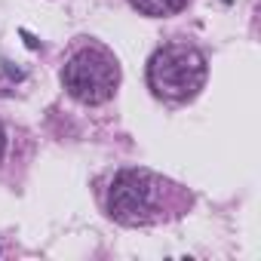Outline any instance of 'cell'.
I'll use <instances>...</instances> for the list:
<instances>
[{
    "label": "cell",
    "mask_w": 261,
    "mask_h": 261,
    "mask_svg": "<svg viewBox=\"0 0 261 261\" xmlns=\"http://www.w3.org/2000/svg\"><path fill=\"white\" fill-rule=\"evenodd\" d=\"M7 154V133H4V126H0V160H4Z\"/></svg>",
    "instance_id": "5b68a950"
},
{
    "label": "cell",
    "mask_w": 261,
    "mask_h": 261,
    "mask_svg": "<svg viewBox=\"0 0 261 261\" xmlns=\"http://www.w3.org/2000/svg\"><path fill=\"white\" fill-rule=\"evenodd\" d=\"M62 80L80 105H105L120 86V65L105 46H83L68 59Z\"/></svg>",
    "instance_id": "7a4b0ae2"
},
{
    "label": "cell",
    "mask_w": 261,
    "mask_h": 261,
    "mask_svg": "<svg viewBox=\"0 0 261 261\" xmlns=\"http://www.w3.org/2000/svg\"><path fill=\"white\" fill-rule=\"evenodd\" d=\"M163 181L145 169H123L114 175L111 191H108V212L120 224H151L160 218V197H163Z\"/></svg>",
    "instance_id": "3957f363"
},
{
    "label": "cell",
    "mask_w": 261,
    "mask_h": 261,
    "mask_svg": "<svg viewBox=\"0 0 261 261\" xmlns=\"http://www.w3.org/2000/svg\"><path fill=\"white\" fill-rule=\"evenodd\" d=\"M148 83L163 98H172V101L194 98L206 83V59L188 43L163 46L154 53L148 65Z\"/></svg>",
    "instance_id": "6da1fadb"
},
{
    "label": "cell",
    "mask_w": 261,
    "mask_h": 261,
    "mask_svg": "<svg viewBox=\"0 0 261 261\" xmlns=\"http://www.w3.org/2000/svg\"><path fill=\"white\" fill-rule=\"evenodd\" d=\"M139 13H145V16H175V13H181L191 0H129Z\"/></svg>",
    "instance_id": "277c9868"
}]
</instances>
